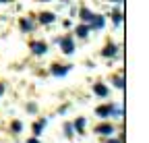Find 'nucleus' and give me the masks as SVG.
Returning <instances> with one entry per match:
<instances>
[{"instance_id": "1", "label": "nucleus", "mask_w": 149, "mask_h": 143, "mask_svg": "<svg viewBox=\"0 0 149 143\" xmlns=\"http://www.w3.org/2000/svg\"><path fill=\"white\" fill-rule=\"evenodd\" d=\"M58 46L62 50V54H72L74 52V40H72V35H64V38L58 40Z\"/></svg>"}, {"instance_id": "2", "label": "nucleus", "mask_w": 149, "mask_h": 143, "mask_svg": "<svg viewBox=\"0 0 149 143\" xmlns=\"http://www.w3.org/2000/svg\"><path fill=\"white\" fill-rule=\"evenodd\" d=\"M106 25V19L102 15H91V19H89V29H102Z\"/></svg>"}, {"instance_id": "3", "label": "nucleus", "mask_w": 149, "mask_h": 143, "mask_svg": "<svg viewBox=\"0 0 149 143\" xmlns=\"http://www.w3.org/2000/svg\"><path fill=\"white\" fill-rule=\"evenodd\" d=\"M31 52L37 54V56L48 54V44H44V42H31Z\"/></svg>"}, {"instance_id": "4", "label": "nucleus", "mask_w": 149, "mask_h": 143, "mask_svg": "<svg viewBox=\"0 0 149 143\" xmlns=\"http://www.w3.org/2000/svg\"><path fill=\"white\" fill-rule=\"evenodd\" d=\"M95 133L97 135H114V127L110 122H104V124H97L95 127Z\"/></svg>"}, {"instance_id": "5", "label": "nucleus", "mask_w": 149, "mask_h": 143, "mask_svg": "<svg viewBox=\"0 0 149 143\" xmlns=\"http://www.w3.org/2000/svg\"><path fill=\"white\" fill-rule=\"evenodd\" d=\"M112 110H114V104H106V106H100V108L95 110V114H97L100 118H108V116L112 114Z\"/></svg>"}, {"instance_id": "6", "label": "nucleus", "mask_w": 149, "mask_h": 143, "mask_svg": "<svg viewBox=\"0 0 149 143\" xmlns=\"http://www.w3.org/2000/svg\"><path fill=\"white\" fill-rule=\"evenodd\" d=\"M93 93H95L97 98H106V96L110 93V89H108L104 83H95V85H93Z\"/></svg>"}, {"instance_id": "7", "label": "nucleus", "mask_w": 149, "mask_h": 143, "mask_svg": "<svg viewBox=\"0 0 149 143\" xmlns=\"http://www.w3.org/2000/svg\"><path fill=\"white\" fill-rule=\"evenodd\" d=\"M68 68H70V66H60V64H54V66H52V75H54V77H64V75L68 73Z\"/></svg>"}, {"instance_id": "8", "label": "nucleus", "mask_w": 149, "mask_h": 143, "mask_svg": "<svg viewBox=\"0 0 149 143\" xmlns=\"http://www.w3.org/2000/svg\"><path fill=\"white\" fill-rule=\"evenodd\" d=\"M116 52H118V46H116V44H108V46H106V48L102 50V56L110 58V56H114Z\"/></svg>"}, {"instance_id": "9", "label": "nucleus", "mask_w": 149, "mask_h": 143, "mask_svg": "<svg viewBox=\"0 0 149 143\" xmlns=\"http://www.w3.org/2000/svg\"><path fill=\"white\" fill-rule=\"evenodd\" d=\"M54 19H56V15H54V13H42V15H40V23H44V25L54 23Z\"/></svg>"}, {"instance_id": "10", "label": "nucleus", "mask_w": 149, "mask_h": 143, "mask_svg": "<svg viewBox=\"0 0 149 143\" xmlns=\"http://www.w3.org/2000/svg\"><path fill=\"white\" fill-rule=\"evenodd\" d=\"M87 33H89V25H79L77 29H74V35H77V38H81V40L87 38Z\"/></svg>"}, {"instance_id": "11", "label": "nucleus", "mask_w": 149, "mask_h": 143, "mask_svg": "<svg viewBox=\"0 0 149 143\" xmlns=\"http://www.w3.org/2000/svg\"><path fill=\"white\" fill-rule=\"evenodd\" d=\"M46 124H48L46 118H42L40 122H35V124H33V135H35V137H40V135H42V129L46 127Z\"/></svg>"}, {"instance_id": "12", "label": "nucleus", "mask_w": 149, "mask_h": 143, "mask_svg": "<svg viewBox=\"0 0 149 143\" xmlns=\"http://www.w3.org/2000/svg\"><path fill=\"white\" fill-rule=\"evenodd\" d=\"M72 129L77 131V133H83V129H85V118H83V116H79L77 120L72 122Z\"/></svg>"}, {"instance_id": "13", "label": "nucleus", "mask_w": 149, "mask_h": 143, "mask_svg": "<svg viewBox=\"0 0 149 143\" xmlns=\"http://www.w3.org/2000/svg\"><path fill=\"white\" fill-rule=\"evenodd\" d=\"M79 17H81V19H83L85 23H89V19H91V10H89V8H81Z\"/></svg>"}, {"instance_id": "14", "label": "nucleus", "mask_w": 149, "mask_h": 143, "mask_svg": "<svg viewBox=\"0 0 149 143\" xmlns=\"http://www.w3.org/2000/svg\"><path fill=\"white\" fill-rule=\"evenodd\" d=\"M10 129H13V133H21V131H23V124H21V120H15V122L10 124Z\"/></svg>"}, {"instance_id": "15", "label": "nucleus", "mask_w": 149, "mask_h": 143, "mask_svg": "<svg viewBox=\"0 0 149 143\" xmlns=\"http://www.w3.org/2000/svg\"><path fill=\"white\" fill-rule=\"evenodd\" d=\"M21 29H23V31H31V29H33V23L23 19V21H21Z\"/></svg>"}, {"instance_id": "16", "label": "nucleus", "mask_w": 149, "mask_h": 143, "mask_svg": "<svg viewBox=\"0 0 149 143\" xmlns=\"http://www.w3.org/2000/svg\"><path fill=\"white\" fill-rule=\"evenodd\" d=\"M112 21H114V25H120V21H122V15L116 10V13H112Z\"/></svg>"}, {"instance_id": "17", "label": "nucleus", "mask_w": 149, "mask_h": 143, "mask_svg": "<svg viewBox=\"0 0 149 143\" xmlns=\"http://www.w3.org/2000/svg\"><path fill=\"white\" fill-rule=\"evenodd\" d=\"M114 87L122 89V87H124V79H122V77H114Z\"/></svg>"}, {"instance_id": "18", "label": "nucleus", "mask_w": 149, "mask_h": 143, "mask_svg": "<svg viewBox=\"0 0 149 143\" xmlns=\"http://www.w3.org/2000/svg\"><path fill=\"white\" fill-rule=\"evenodd\" d=\"M27 112L35 114V112H37V104H33V102H31V104H27Z\"/></svg>"}, {"instance_id": "19", "label": "nucleus", "mask_w": 149, "mask_h": 143, "mask_svg": "<svg viewBox=\"0 0 149 143\" xmlns=\"http://www.w3.org/2000/svg\"><path fill=\"white\" fill-rule=\"evenodd\" d=\"M72 124H64V133H66V137H72Z\"/></svg>"}, {"instance_id": "20", "label": "nucleus", "mask_w": 149, "mask_h": 143, "mask_svg": "<svg viewBox=\"0 0 149 143\" xmlns=\"http://www.w3.org/2000/svg\"><path fill=\"white\" fill-rule=\"evenodd\" d=\"M106 143H122V141H120V139H108Z\"/></svg>"}, {"instance_id": "21", "label": "nucleus", "mask_w": 149, "mask_h": 143, "mask_svg": "<svg viewBox=\"0 0 149 143\" xmlns=\"http://www.w3.org/2000/svg\"><path fill=\"white\" fill-rule=\"evenodd\" d=\"M4 89H6V87H4V83H0V96L4 93Z\"/></svg>"}, {"instance_id": "22", "label": "nucleus", "mask_w": 149, "mask_h": 143, "mask_svg": "<svg viewBox=\"0 0 149 143\" xmlns=\"http://www.w3.org/2000/svg\"><path fill=\"white\" fill-rule=\"evenodd\" d=\"M27 143H40V141H37V139L33 137V139H27Z\"/></svg>"}, {"instance_id": "23", "label": "nucleus", "mask_w": 149, "mask_h": 143, "mask_svg": "<svg viewBox=\"0 0 149 143\" xmlns=\"http://www.w3.org/2000/svg\"><path fill=\"white\" fill-rule=\"evenodd\" d=\"M4 2H8V0H0V4H4Z\"/></svg>"}, {"instance_id": "24", "label": "nucleus", "mask_w": 149, "mask_h": 143, "mask_svg": "<svg viewBox=\"0 0 149 143\" xmlns=\"http://www.w3.org/2000/svg\"><path fill=\"white\" fill-rule=\"evenodd\" d=\"M112 2H120V0H112Z\"/></svg>"}, {"instance_id": "25", "label": "nucleus", "mask_w": 149, "mask_h": 143, "mask_svg": "<svg viewBox=\"0 0 149 143\" xmlns=\"http://www.w3.org/2000/svg\"><path fill=\"white\" fill-rule=\"evenodd\" d=\"M46 2H48V0H46Z\"/></svg>"}]
</instances>
